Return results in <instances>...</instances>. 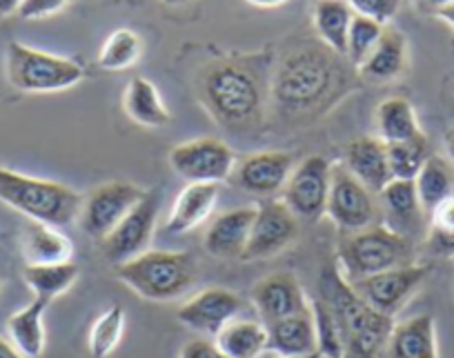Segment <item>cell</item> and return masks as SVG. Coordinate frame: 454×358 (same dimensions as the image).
<instances>
[{
	"label": "cell",
	"mask_w": 454,
	"mask_h": 358,
	"mask_svg": "<svg viewBox=\"0 0 454 358\" xmlns=\"http://www.w3.org/2000/svg\"><path fill=\"white\" fill-rule=\"evenodd\" d=\"M405 65H408V41L399 29L386 27L368 58L356 69L365 81L387 82L399 78Z\"/></svg>",
	"instance_id": "cell-21"
},
{
	"label": "cell",
	"mask_w": 454,
	"mask_h": 358,
	"mask_svg": "<svg viewBox=\"0 0 454 358\" xmlns=\"http://www.w3.org/2000/svg\"><path fill=\"white\" fill-rule=\"evenodd\" d=\"M178 358H230V356L223 354L214 340L194 339V340H187V343L183 345L181 352H178Z\"/></svg>",
	"instance_id": "cell-41"
},
{
	"label": "cell",
	"mask_w": 454,
	"mask_h": 358,
	"mask_svg": "<svg viewBox=\"0 0 454 358\" xmlns=\"http://www.w3.org/2000/svg\"><path fill=\"white\" fill-rule=\"evenodd\" d=\"M443 143H445V152H448L450 156V163L454 165V128H450L448 132H445Z\"/></svg>",
	"instance_id": "cell-46"
},
{
	"label": "cell",
	"mask_w": 454,
	"mask_h": 358,
	"mask_svg": "<svg viewBox=\"0 0 454 358\" xmlns=\"http://www.w3.org/2000/svg\"><path fill=\"white\" fill-rule=\"evenodd\" d=\"M82 196L72 187L45 178L25 176L14 169L0 167V203L20 212L29 221L50 227H65L78 221Z\"/></svg>",
	"instance_id": "cell-3"
},
{
	"label": "cell",
	"mask_w": 454,
	"mask_h": 358,
	"mask_svg": "<svg viewBox=\"0 0 454 358\" xmlns=\"http://www.w3.org/2000/svg\"><path fill=\"white\" fill-rule=\"evenodd\" d=\"M200 98L218 123L243 125L259 116L263 94L250 69L237 63H218L200 81Z\"/></svg>",
	"instance_id": "cell-6"
},
{
	"label": "cell",
	"mask_w": 454,
	"mask_h": 358,
	"mask_svg": "<svg viewBox=\"0 0 454 358\" xmlns=\"http://www.w3.org/2000/svg\"><path fill=\"white\" fill-rule=\"evenodd\" d=\"M377 134L386 145L421 138L423 132L412 103L399 96L383 100L377 107Z\"/></svg>",
	"instance_id": "cell-29"
},
{
	"label": "cell",
	"mask_w": 454,
	"mask_h": 358,
	"mask_svg": "<svg viewBox=\"0 0 454 358\" xmlns=\"http://www.w3.org/2000/svg\"><path fill=\"white\" fill-rule=\"evenodd\" d=\"M379 200H381L383 212H386V225L390 230L399 231L401 236H408V238L412 231L419 230L426 212H423L421 200H419L414 181H396V178H392L386 190L379 194Z\"/></svg>",
	"instance_id": "cell-24"
},
{
	"label": "cell",
	"mask_w": 454,
	"mask_h": 358,
	"mask_svg": "<svg viewBox=\"0 0 454 358\" xmlns=\"http://www.w3.org/2000/svg\"><path fill=\"white\" fill-rule=\"evenodd\" d=\"M143 43L138 38V34H134L132 29H116L112 36L105 41L103 50H100L98 65L107 72H121V69H128L141 58Z\"/></svg>",
	"instance_id": "cell-35"
},
{
	"label": "cell",
	"mask_w": 454,
	"mask_h": 358,
	"mask_svg": "<svg viewBox=\"0 0 454 358\" xmlns=\"http://www.w3.org/2000/svg\"><path fill=\"white\" fill-rule=\"evenodd\" d=\"M123 107L134 123L143 125V128H165L172 121L159 90L147 78H132L129 81L128 90H125Z\"/></svg>",
	"instance_id": "cell-28"
},
{
	"label": "cell",
	"mask_w": 454,
	"mask_h": 358,
	"mask_svg": "<svg viewBox=\"0 0 454 358\" xmlns=\"http://www.w3.org/2000/svg\"><path fill=\"white\" fill-rule=\"evenodd\" d=\"M250 299L263 325L294 316V314L309 312L303 287L292 272H277L265 276L252 287Z\"/></svg>",
	"instance_id": "cell-16"
},
{
	"label": "cell",
	"mask_w": 454,
	"mask_h": 358,
	"mask_svg": "<svg viewBox=\"0 0 454 358\" xmlns=\"http://www.w3.org/2000/svg\"><path fill=\"white\" fill-rule=\"evenodd\" d=\"M169 165L187 183H223L232 178L237 156L218 138H196L169 152Z\"/></svg>",
	"instance_id": "cell-11"
},
{
	"label": "cell",
	"mask_w": 454,
	"mask_h": 358,
	"mask_svg": "<svg viewBox=\"0 0 454 358\" xmlns=\"http://www.w3.org/2000/svg\"><path fill=\"white\" fill-rule=\"evenodd\" d=\"M355 19V12L348 5V0H321L314 10V27L323 45L334 54L346 58L348 32Z\"/></svg>",
	"instance_id": "cell-30"
},
{
	"label": "cell",
	"mask_w": 454,
	"mask_h": 358,
	"mask_svg": "<svg viewBox=\"0 0 454 358\" xmlns=\"http://www.w3.org/2000/svg\"><path fill=\"white\" fill-rule=\"evenodd\" d=\"M309 309H312L314 330H317V352L323 358H346V339H343V331H340V325L330 305L318 299L309 303Z\"/></svg>",
	"instance_id": "cell-33"
},
{
	"label": "cell",
	"mask_w": 454,
	"mask_h": 358,
	"mask_svg": "<svg viewBox=\"0 0 454 358\" xmlns=\"http://www.w3.org/2000/svg\"><path fill=\"white\" fill-rule=\"evenodd\" d=\"M265 330H268V352H274L277 356H305L317 352L312 309L268 323Z\"/></svg>",
	"instance_id": "cell-22"
},
{
	"label": "cell",
	"mask_w": 454,
	"mask_h": 358,
	"mask_svg": "<svg viewBox=\"0 0 454 358\" xmlns=\"http://www.w3.org/2000/svg\"><path fill=\"white\" fill-rule=\"evenodd\" d=\"M256 207H239L223 214L205 234V250L214 259H241L250 238Z\"/></svg>",
	"instance_id": "cell-20"
},
{
	"label": "cell",
	"mask_w": 454,
	"mask_h": 358,
	"mask_svg": "<svg viewBox=\"0 0 454 358\" xmlns=\"http://www.w3.org/2000/svg\"><path fill=\"white\" fill-rule=\"evenodd\" d=\"M332 165L323 156H308L292 169L286 187L283 203L299 221H318L325 214L330 196Z\"/></svg>",
	"instance_id": "cell-13"
},
{
	"label": "cell",
	"mask_w": 454,
	"mask_h": 358,
	"mask_svg": "<svg viewBox=\"0 0 454 358\" xmlns=\"http://www.w3.org/2000/svg\"><path fill=\"white\" fill-rule=\"evenodd\" d=\"M419 200L426 214H432L443 200L454 196V165L443 156L430 154L419 176L414 178Z\"/></svg>",
	"instance_id": "cell-31"
},
{
	"label": "cell",
	"mask_w": 454,
	"mask_h": 358,
	"mask_svg": "<svg viewBox=\"0 0 454 358\" xmlns=\"http://www.w3.org/2000/svg\"><path fill=\"white\" fill-rule=\"evenodd\" d=\"M214 343L230 358H259L268 352V330L252 318H234L214 336Z\"/></svg>",
	"instance_id": "cell-27"
},
{
	"label": "cell",
	"mask_w": 454,
	"mask_h": 358,
	"mask_svg": "<svg viewBox=\"0 0 454 358\" xmlns=\"http://www.w3.org/2000/svg\"><path fill=\"white\" fill-rule=\"evenodd\" d=\"M343 56L325 47H303L281 60L274 76L272 96L281 112L290 116L317 113L330 107L346 90L348 74Z\"/></svg>",
	"instance_id": "cell-1"
},
{
	"label": "cell",
	"mask_w": 454,
	"mask_h": 358,
	"mask_svg": "<svg viewBox=\"0 0 454 358\" xmlns=\"http://www.w3.org/2000/svg\"><path fill=\"white\" fill-rule=\"evenodd\" d=\"M294 169V159L287 152H259L234 167L232 183L252 196L270 198L286 187Z\"/></svg>",
	"instance_id": "cell-17"
},
{
	"label": "cell",
	"mask_w": 454,
	"mask_h": 358,
	"mask_svg": "<svg viewBox=\"0 0 454 358\" xmlns=\"http://www.w3.org/2000/svg\"><path fill=\"white\" fill-rule=\"evenodd\" d=\"M218 200L216 183H187L178 194L172 214L168 218L169 234H187L199 227L214 212Z\"/></svg>",
	"instance_id": "cell-23"
},
{
	"label": "cell",
	"mask_w": 454,
	"mask_h": 358,
	"mask_svg": "<svg viewBox=\"0 0 454 358\" xmlns=\"http://www.w3.org/2000/svg\"><path fill=\"white\" fill-rule=\"evenodd\" d=\"M0 358H25V356L10 343V340H5L3 336H0Z\"/></svg>",
	"instance_id": "cell-42"
},
{
	"label": "cell",
	"mask_w": 454,
	"mask_h": 358,
	"mask_svg": "<svg viewBox=\"0 0 454 358\" xmlns=\"http://www.w3.org/2000/svg\"><path fill=\"white\" fill-rule=\"evenodd\" d=\"M69 0H23L16 14L25 20H38L47 19V16L56 14V12L63 10Z\"/></svg>",
	"instance_id": "cell-40"
},
{
	"label": "cell",
	"mask_w": 454,
	"mask_h": 358,
	"mask_svg": "<svg viewBox=\"0 0 454 358\" xmlns=\"http://www.w3.org/2000/svg\"><path fill=\"white\" fill-rule=\"evenodd\" d=\"M386 25L377 23L372 19H365V16L355 14L350 23V32H348V50L346 58L350 60L355 67H359L365 58H368L370 51L374 50V45L381 38Z\"/></svg>",
	"instance_id": "cell-38"
},
{
	"label": "cell",
	"mask_w": 454,
	"mask_h": 358,
	"mask_svg": "<svg viewBox=\"0 0 454 358\" xmlns=\"http://www.w3.org/2000/svg\"><path fill=\"white\" fill-rule=\"evenodd\" d=\"M247 3L254 7H263V10H274V7L286 5L287 0H247Z\"/></svg>",
	"instance_id": "cell-44"
},
{
	"label": "cell",
	"mask_w": 454,
	"mask_h": 358,
	"mask_svg": "<svg viewBox=\"0 0 454 358\" xmlns=\"http://www.w3.org/2000/svg\"><path fill=\"white\" fill-rule=\"evenodd\" d=\"M336 256H339L340 274L348 283L414 263L412 241L408 236L390 230L386 222L352 231L339 243Z\"/></svg>",
	"instance_id": "cell-5"
},
{
	"label": "cell",
	"mask_w": 454,
	"mask_h": 358,
	"mask_svg": "<svg viewBox=\"0 0 454 358\" xmlns=\"http://www.w3.org/2000/svg\"><path fill=\"white\" fill-rule=\"evenodd\" d=\"M436 16H439L443 23H448L450 27L454 29V3H452V5H448V7H443V10L436 12Z\"/></svg>",
	"instance_id": "cell-47"
},
{
	"label": "cell",
	"mask_w": 454,
	"mask_h": 358,
	"mask_svg": "<svg viewBox=\"0 0 454 358\" xmlns=\"http://www.w3.org/2000/svg\"><path fill=\"white\" fill-rule=\"evenodd\" d=\"M159 212L160 191H145V196L134 205L132 212L100 241V252H103L105 261L114 268H119V265L150 252Z\"/></svg>",
	"instance_id": "cell-8"
},
{
	"label": "cell",
	"mask_w": 454,
	"mask_h": 358,
	"mask_svg": "<svg viewBox=\"0 0 454 358\" xmlns=\"http://www.w3.org/2000/svg\"><path fill=\"white\" fill-rule=\"evenodd\" d=\"M23 278L36 299L51 303L76 283L78 265L72 261L54 265H27L23 269Z\"/></svg>",
	"instance_id": "cell-32"
},
{
	"label": "cell",
	"mask_w": 454,
	"mask_h": 358,
	"mask_svg": "<svg viewBox=\"0 0 454 358\" xmlns=\"http://www.w3.org/2000/svg\"><path fill=\"white\" fill-rule=\"evenodd\" d=\"M427 250L441 259H454V196L430 214Z\"/></svg>",
	"instance_id": "cell-37"
},
{
	"label": "cell",
	"mask_w": 454,
	"mask_h": 358,
	"mask_svg": "<svg viewBox=\"0 0 454 358\" xmlns=\"http://www.w3.org/2000/svg\"><path fill=\"white\" fill-rule=\"evenodd\" d=\"M386 147L387 165H390L392 178H396V181H414L426 165L427 156H430L426 134L421 138H414V141L390 143Z\"/></svg>",
	"instance_id": "cell-34"
},
{
	"label": "cell",
	"mask_w": 454,
	"mask_h": 358,
	"mask_svg": "<svg viewBox=\"0 0 454 358\" xmlns=\"http://www.w3.org/2000/svg\"><path fill=\"white\" fill-rule=\"evenodd\" d=\"M20 3L23 0H0V14H14V12H19Z\"/></svg>",
	"instance_id": "cell-45"
},
{
	"label": "cell",
	"mask_w": 454,
	"mask_h": 358,
	"mask_svg": "<svg viewBox=\"0 0 454 358\" xmlns=\"http://www.w3.org/2000/svg\"><path fill=\"white\" fill-rule=\"evenodd\" d=\"M50 307L47 300L34 299L27 307L12 314L7 321V334L10 343L23 354L25 358H41L45 352V309Z\"/></svg>",
	"instance_id": "cell-25"
},
{
	"label": "cell",
	"mask_w": 454,
	"mask_h": 358,
	"mask_svg": "<svg viewBox=\"0 0 454 358\" xmlns=\"http://www.w3.org/2000/svg\"><path fill=\"white\" fill-rule=\"evenodd\" d=\"M145 191L147 190L134 185V183H103L82 200L81 216H78L81 230L94 241H103L105 236L132 212V207L145 196Z\"/></svg>",
	"instance_id": "cell-10"
},
{
	"label": "cell",
	"mask_w": 454,
	"mask_h": 358,
	"mask_svg": "<svg viewBox=\"0 0 454 358\" xmlns=\"http://www.w3.org/2000/svg\"><path fill=\"white\" fill-rule=\"evenodd\" d=\"M278 358H323V356L318 352H314V354H305V356H278Z\"/></svg>",
	"instance_id": "cell-48"
},
{
	"label": "cell",
	"mask_w": 454,
	"mask_h": 358,
	"mask_svg": "<svg viewBox=\"0 0 454 358\" xmlns=\"http://www.w3.org/2000/svg\"><path fill=\"white\" fill-rule=\"evenodd\" d=\"M321 299L330 305L339 321L348 352L359 358H379L395 327V318L383 316L370 307L336 265H325L321 272Z\"/></svg>",
	"instance_id": "cell-2"
},
{
	"label": "cell",
	"mask_w": 454,
	"mask_h": 358,
	"mask_svg": "<svg viewBox=\"0 0 454 358\" xmlns=\"http://www.w3.org/2000/svg\"><path fill=\"white\" fill-rule=\"evenodd\" d=\"M7 81L23 94H50L78 85L85 76L76 60L34 50L23 43H10L5 60Z\"/></svg>",
	"instance_id": "cell-7"
},
{
	"label": "cell",
	"mask_w": 454,
	"mask_h": 358,
	"mask_svg": "<svg viewBox=\"0 0 454 358\" xmlns=\"http://www.w3.org/2000/svg\"><path fill=\"white\" fill-rule=\"evenodd\" d=\"M325 214L348 234L368 230V227L381 225L383 222L377 196L370 190H365L348 172L346 165H334L332 167L330 196H327Z\"/></svg>",
	"instance_id": "cell-9"
},
{
	"label": "cell",
	"mask_w": 454,
	"mask_h": 358,
	"mask_svg": "<svg viewBox=\"0 0 454 358\" xmlns=\"http://www.w3.org/2000/svg\"><path fill=\"white\" fill-rule=\"evenodd\" d=\"M379 358H439L434 316L419 314L403 323H395Z\"/></svg>",
	"instance_id": "cell-19"
},
{
	"label": "cell",
	"mask_w": 454,
	"mask_h": 358,
	"mask_svg": "<svg viewBox=\"0 0 454 358\" xmlns=\"http://www.w3.org/2000/svg\"><path fill=\"white\" fill-rule=\"evenodd\" d=\"M348 5L352 7L355 14L387 25L395 19L396 12H399L401 0H348Z\"/></svg>",
	"instance_id": "cell-39"
},
{
	"label": "cell",
	"mask_w": 454,
	"mask_h": 358,
	"mask_svg": "<svg viewBox=\"0 0 454 358\" xmlns=\"http://www.w3.org/2000/svg\"><path fill=\"white\" fill-rule=\"evenodd\" d=\"M125 312L119 305H112L107 312L98 316L90 331V354L91 358H107L123 339Z\"/></svg>",
	"instance_id": "cell-36"
},
{
	"label": "cell",
	"mask_w": 454,
	"mask_h": 358,
	"mask_svg": "<svg viewBox=\"0 0 454 358\" xmlns=\"http://www.w3.org/2000/svg\"><path fill=\"white\" fill-rule=\"evenodd\" d=\"M165 3H168V5H176L178 0H165Z\"/></svg>",
	"instance_id": "cell-49"
},
{
	"label": "cell",
	"mask_w": 454,
	"mask_h": 358,
	"mask_svg": "<svg viewBox=\"0 0 454 358\" xmlns=\"http://www.w3.org/2000/svg\"><path fill=\"white\" fill-rule=\"evenodd\" d=\"M419 3H421L423 7H427V10H432L436 14V12L443 10V7L452 5L454 0H419Z\"/></svg>",
	"instance_id": "cell-43"
},
{
	"label": "cell",
	"mask_w": 454,
	"mask_h": 358,
	"mask_svg": "<svg viewBox=\"0 0 454 358\" xmlns=\"http://www.w3.org/2000/svg\"><path fill=\"white\" fill-rule=\"evenodd\" d=\"M427 274H430L427 265L410 263L403 265V268H395L387 269V272L374 274V276L361 278V281L350 283V285L370 307L377 309L383 316L395 318L405 307V303L417 294Z\"/></svg>",
	"instance_id": "cell-12"
},
{
	"label": "cell",
	"mask_w": 454,
	"mask_h": 358,
	"mask_svg": "<svg viewBox=\"0 0 454 358\" xmlns=\"http://www.w3.org/2000/svg\"><path fill=\"white\" fill-rule=\"evenodd\" d=\"M23 254L27 265L67 263L74 254L72 241L56 227L29 222L23 231Z\"/></svg>",
	"instance_id": "cell-26"
},
{
	"label": "cell",
	"mask_w": 454,
	"mask_h": 358,
	"mask_svg": "<svg viewBox=\"0 0 454 358\" xmlns=\"http://www.w3.org/2000/svg\"><path fill=\"white\" fill-rule=\"evenodd\" d=\"M114 269L134 294L154 303L181 299L196 283V261L190 252L150 250Z\"/></svg>",
	"instance_id": "cell-4"
},
{
	"label": "cell",
	"mask_w": 454,
	"mask_h": 358,
	"mask_svg": "<svg viewBox=\"0 0 454 358\" xmlns=\"http://www.w3.org/2000/svg\"><path fill=\"white\" fill-rule=\"evenodd\" d=\"M299 236V218L287 209L283 200L265 198L256 207L250 238L241 261H265L281 254Z\"/></svg>",
	"instance_id": "cell-14"
},
{
	"label": "cell",
	"mask_w": 454,
	"mask_h": 358,
	"mask_svg": "<svg viewBox=\"0 0 454 358\" xmlns=\"http://www.w3.org/2000/svg\"><path fill=\"white\" fill-rule=\"evenodd\" d=\"M343 165L374 196L381 194L392 181L387 147L379 136H364L352 141L343 154Z\"/></svg>",
	"instance_id": "cell-18"
},
{
	"label": "cell",
	"mask_w": 454,
	"mask_h": 358,
	"mask_svg": "<svg viewBox=\"0 0 454 358\" xmlns=\"http://www.w3.org/2000/svg\"><path fill=\"white\" fill-rule=\"evenodd\" d=\"M247 303L232 290L225 287H209L199 292L190 300L178 307L176 318L181 325L199 331L205 336H216L227 323L241 316L246 312Z\"/></svg>",
	"instance_id": "cell-15"
}]
</instances>
